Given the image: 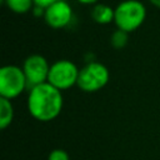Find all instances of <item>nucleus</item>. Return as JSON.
<instances>
[{"label":"nucleus","mask_w":160,"mask_h":160,"mask_svg":"<svg viewBox=\"0 0 160 160\" xmlns=\"http://www.w3.org/2000/svg\"><path fill=\"white\" fill-rule=\"evenodd\" d=\"M48 160H70V156H69L68 151H65L62 149H55L49 154Z\"/></svg>","instance_id":"f8f14e48"},{"label":"nucleus","mask_w":160,"mask_h":160,"mask_svg":"<svg viewBox=\"0 0 160 160\" xmlns=\"http://www.w3.org/2000/svg\"><path fill=\"white\" fill-rule=\"evenodd\" d=\"M91 18L95 22L100 25H108L115 19V9L106 4H96L91 10Z\"/></svg>","instance_id":"6e6552de"},{"label":"nucleus","mask_w":160,"mask_h":160,"mask_svg":"<svg viewBox=\"0 0 160 160\" xmlns=\"http://www.w3.org/2000/svg\"><path fill=\"white\" fill-rule=\"evenodd\" d=\"M64 105L62 94L50 82L40 84L29 90L28 110L39 121H51L56 119Z\"/></svg>","instance_id":"f257e3e1"},{"label":"nucleus","mask_w":160,"mask_h":160,"mask_svg":"<svg viewBox=\"0 0 160 160\" xmlns=\"http://www.w3.org/2000/svg\"><path fill=\"white\" fill-rule=\"evenodd\" d=\"M110 80L109 69L98 61H90L80 69L78 86L86 92H94L106 86Z\"/></svg>","instance_id":"20e7f679"},{"label":"nucleus","mask_w":160,"mask_h":160,"mask_svg":"<svg viewBox=\"0 0 160 160\" xmlns=\"http://www.w3.org/2000/svg\"><path fill=\"white\" fill-rule=\"evenodd\" d=\"M79 68L75 62L70 60H58L51 64L48 82L59 89L60 91L68 90L74 85H78L79 79Z\"/></svg>","instance_id":"39448f33"},{"label":"nucleus","mask_w":160,"mask_h":160,"mask_svg":"<svg viewBox=\"0 0 160 160\" xmlns=\"http://www.w3.org/2000/svg\"><path fill=\"white\" fill-rule=\"evenodd\" d=\"M32 1H34L35 6H40L42 9H46V8H49L50 5H52L58 0H32Z\"/></svg>","instance_id":"ddd939ff"},{"label":"nucleus","mask_w":160,"mask_h":160,"mask_svg":"<svg viewBox=\"0 0 160 160\" xmlns=\"http://www.w3.org/2000/svg\"><path fill=\"white\" fill-rule=\"evenodd\" d=\"M50 66L51 65L48 62V60L40 54H32L25 59L22 64V70L28 81L29 90L40 84L48 82Z\"/></svg>","instance_id":"423d86ee"},{"label":"nucleus","mask_w":160,"mask_h":160,"mask_svg":"<svg viewBox=\"0 0 160 160\" xmlns=\"http://www.w3.org/2000/svg\"><path fill=\"white\" fill-rule=\"evenodd\" d=\"M149 1H150L155 8H159V9H160V0H149Z\"/></svg>","instance_id":"2eb2a0df"},{"label":"nucleus","mask_w":160,"mask_h":160,"mask_svg":"<svg viewBox=\"0 0 160 160\" xmlns=\"http://www.w3.org/2000/svg\"><path fill=\"white\" fill-rule=\"evenodd\" d=\"M110 42L112 45V48L115 49H122L128 45L129 42V32L124 31V30H115L110 38Z\"/></svg>","instance_id":"9b49d317"},{"label":"nucleus","mask_w":160,"mask_h":160,"mask_svg":"<svg viewBox=\"0 0 160 160\" xmlns=\"http://www.w3.org/2000/svg\"><path fill=\"white\" fill-rule=\"evenodd\" d=\"M5 5L16 14H25L32 10L34 1L32 0H4Z\"/></svg>","instance_id":"9d476101"},{"label":"nucleus","mask_w":160,"mask_h":160,"mask_svg":"<svg viewBox=\"0 0 160 160\" xmlns=\"http://www.w3.org/2000/svg\"><path fill=\"white\" fill-rule=\"evenodd\" d=\"M44 19H45V22L50 28L62 29L71 22L72 9L66 1L58 0L52 5H50L49 8L45 9Z\"/></svg>","instance_id":"0eeeda50"},{"label":"nucleus","mask_w":160,"mask_h":160,"mask_svg":"<svg viewBox=\"0 0 160 160\" xmlns=\"http://www.w3.org/2000/svg\"><path fill=\"white\" fill-rule=\"evenodd\" d=\"M14 119V108L11 104V100L0 99V128L4 130L12 122Z\"/></svg>","instance_id":"1a4fd4ad"},{"label":"nucleus","mask_w":160,"mask_h":160,"mask_svg":"<svg viewBox=\"0 0 160 160\" xmlns=\"http://www.w3.org/2000/svg\"><path fill=\"white\" fill-rule=\"evenodd\" d=\"M146 18V8L139 0H124L115 8L114 22L118 29L126 32L139 29Z\"/></svg>","instance_id":"f03ea898"},{"label":"nucleus","mask_w":160,"mask_h":160,"mask_svg":"<svg viewBox=\"0 0 160 160\" xmlns=\"http://www.w3.org/2000/svg\"><path fill=\"white\" fill-rule=\"evenodd\" d=\"M78 1L84 4V5H96L99 0H78Z\"/></svg>","instance_id":"4468645a"},{"label":"nucleus","mask_w":160,"mask_h":160,"mask_svg":"<svg viewBox=\"0 0 160 160\" xmlns=\"http://www.w3.org/2000/svg\"><path fill=\"white\" fill-rule=\"evenodd\" d=\"M28 89V81L22 68L18 65H5L0 70V95L12 100Z\"/></svg>","instance_id":"7ed1b4c3"}]
</instances>
